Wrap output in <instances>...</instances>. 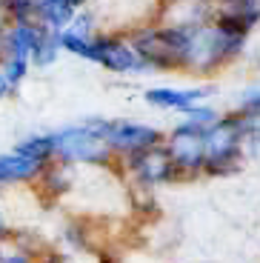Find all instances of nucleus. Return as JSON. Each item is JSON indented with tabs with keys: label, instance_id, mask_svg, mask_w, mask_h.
Listing matches in <instances>:
<instances>
[{
	"label": "nucleus",
	"instance_id": "f257e3e1",
	"mask_svg": "<svg viewBox=\"0 0 260 263\" xmlns=\"http://www.w3.org/2000/svg\"><path fill=\"white\" fill-rule=\"evenodd\" d=\"M249 40L220 23H206L189 32V54H186V74L197 80H209L215 74L232 69L237 60L246 58Z\"/></svg>",
	"mask_w": 260,
	"mask_h": 263
},
{
	"label": "nucleus",
	"instance_id": "f03ea898",
	"mask_svg": "<svg viewBox=\"0 0 260 263\" xmlns=\"http://www.w3.org/2000/svg\"><path fill=\"white\" fill-rule=\"evenodd\" d=\"M129 34L132 46L143 58L152 74H186V54H189V32L172 23L149 17L146 23L123 29Z\"/></svg>",
	"mask_w": 260,
	"mask_h": 263
},
{
	"label": "nucleus",
	"instance_id": "7ed1b4c3",
	"mask_svg": "<svg viewBox=\"0 0 260 263\" xmlns=\"http://www.w3.org/2000/svg\"><path fill=\"white\" fill-rule=\"evenodd\" d=\"M112 118L89 115L54 129V160L75 163L80 169H117V158L106 146L103 135Z\"/></svg>",
	"mask_w": 260,
	"mask_h": 263
},
{
	"label": "nucleus",
	"instance_id": "20e7f679",
	"mask_svg": "<svg viewBox=\"0 0 260 263\" xmlns=\"http://www.w3.org/2000/svg\"><path fill=\"white\" fill-rule=\"evenodd\" d=\"M206 140V169H203V178H217L226 180L234 178L237 172H243L246 166V132L243 123L234 112H223L217 123H212L203 135Z\"/></svg>",
	"mask_w": 260,
	"mask_h": 263
},
{
	"label": "nucleus",
	"instance_id": "39448f33",
	"mask_svg": "<svg viewBox=\"0 0 260 263\" xmlns=\"http://www.w3.org/2000/svg\"><path fill=\"white\" fill-rule=\"evenodd\" d=\"M117 175L123 178L126 186H140V189H152V192L163 189V186L183 183L166 143L149 146V149L137 152V155L117 160Z\"/></svg>",
	"mask_w": 260,
	"mask_h": 263
},
{
	"label": "nucleus",
	"instance_id": "423d86ee",
	"mask_svg": "<svg viewBox=\"0 0 260 263\" xmlns=\"http://www.w3.org/2000/svg\"><path fill=\"white\" fill-rule=\"evenodd\" d=\"M91 63L106 69L109 74L117 78H146L149 66L143 63V58L137 54V49L132 46V40L126 32H98L95 34V54Z\"/></svg>",
	"mask_w": 260,
	"mask_h": 263
},
{
	"label": "nucleus",
	"instance_id": "0eeeda50",
	"mask_svg": "<svg viewBox=\"0 0 260 263\" xmlns=\"http://www.w3.org/2000/svg\"><path fill=\"white\" fill-rule=\"evenodd\" d=\"M106 146L112 149L117 160L129 158V155H137V152L149 149V146H157L166 140V132L157 129V126L140 123V120H126V118H112L109 126H106L103 135Z\"/></svg>",
	"mask_w": 260,
	"mask_h": 263
},
{
	"label": "nucleus",
	"instance_id": "6e6552de",
	"mask_svg": "<svg viewBox=\"0 0 260 263\" xmlns=\"http://www.w3.org/2000/svg\"><path fill=\"white\" fill-rule=\"evenodd\" d=\"M203 135H206V132L183 129V126H177V123L166 132V140H163V143L169 149L183 183H186V180L203 178V169H206V140H203Z\"/></svg>",
	"mask_w": 260,
	"mask_h": 263
},
{
	"label": "nucleus",
	"instance_id": "1a4fd4ad",
	"mask_svg": "<svg viewBox=\"0 0 260 263\" xmlns=\"http://www.w3.org/2000/svg\"><path fill=\"white\" fill-rule=\"evenodd\" d=\"M217 92H220L217 83H209V80H200V83H192V86H149L143 92V103L157 109V112L180 115L189 106L212 100Z\"/></svg>",
	"mask_w": 260,
	"mask_h": 263
},
{
	"label": "nucleus",
	"instance_id": "9d476101",
	"mask_svg": "<svg viewBox=\"0 0 260 263\" xmlns=\"http://www.w3.org/2000/svg\"><path fill=\"white\" fill-rule=\"evenodd\" d=\"M152 17L192 32V29L215 20V0H160V6L152 12Z\"/></svg>",
	"mask_w": 260,
	"mask_h": 263
},
{
	"label": "nucleus",
	"instance_id": "9b49d317",
	"mask_svg": "<svg viewBox=\"0 0 260 263\" xmlns=\"http://www.w3.org/2000/svg\"><path fill=\"white\" fill-rule=\"evenodd\" d=\"M215 23L252 37L260 29V0H215Z\"/></svg>",
	"mask_w": 260,
	"mask_h": 263
},
{
	"label": "nucleus",
	"instance_id": "f8f14e48",
	"mask_svg": "<svg viewBox=\"0 0 260 263\" xmlns=\"http://www.w3.org/2000/svg\"><path fill=\"white\" fill-rule=\"evenodd\" d=\"M78 172H80V166H75V163L49 160L43 175H40V180L34 183V189H38L46 200H63V197L78 186Z\"/></svg>",
	"mask_w": 260,
	"mask_h": 263
},
{
	"label": "nucleus",
	"instance_id": "ddd939ff",
	"mask_svg": "<svg viewBox=\"0 0 260 263\" xmlns=\"http://www.w3.org/2000/svg\"><path fill=\"white\" fill-rule=\"evenodd\" d=\"M43 26L32 20H9L3 29V58L32 60V49L38 43Z\"/></svg>",
	"mask_w": 260,
	"mask_h": 263
},
{
	"label": "nucleus",
	"instance_id": "4468645a",
	"mask_svg": "<svg viewBox=\"0 0 260 263\" xmlns=\"http://www.w3.org/2000/svg\"><path fill=\"white\" fill-rule=\"evenodd\" d=\"M78 14L75 0H38V23L52 32H63Z\"/></svg>",
	"mask_w": 260,
	"mask_h": 263
},
{
	"label": "nucleus",
	"instance_id": "2eb2a0df",
	"mask_svg": "<svg viewBox=\"0 0 260 263\" xmlns=\"http://www.w3.org/2000/svg\"><path fill=\"white\" fill-rule=\"evenodd\" d=\"M12 149L23 152V155H29L34 160L49 163V160H54V132H32L26 138H20Z\"/></svg>",
	"mask_w": 260,
	"mask_h": 263
},
{
	"label": "nucleus",
	"instance_id": "dca6fc26",
	"mask_svg": "<svg viewBox=\"0 0 260 263\" xmlns=\"http://www.w3.org/2000/svg\"><path fill=\"white\" fill-rule=\"evenodd\" d=\"M60 54H63V49H60L58 32L43 29L38 43H34V49H32V66L34 69H49V66H54L60 60Z\"/></svg>",
	"mask_w": 260,
	"mask_h": 263
},
{
	"label": "nucleus",
	"instance_id": "f3484780",
	"mask_svg": "<svg viewBox=\"0 0 260 263\" xmlns=\"http://www.w3.org/2000/svg\"><path fill=\"white\" fill-rule=\"evenodd\" d=\"M223 115V109H217V106H212L206 100V103H197V106H189L186 112H180V120H177V126H183V129H195V132H206L212 123H217Z\"/></svg>",
	"mask_w": 260,
	"mask_h": 263
},
{
	"label": "nucleus",
	"instance_id": "a211bd4d",
	"mask_svg": "<svg viewBox=\"0 0 260 263\" xmlns=\"http://www.w3.org/2000/svg\"><path fill=\"white\" fill-rule=\"evenodd\" d=\"M229 112H237V115H257L260 112V83H249L243 89H237L232 98V106Z\"/></svg>",
	"mask_w": 260,
	"mask_h": 263
},
{
	"label": "nucleus",
	"instance_id": "6ab92c4d",
	"mask_svg": "<svg viewBox=\"0 0 260 263\" xmlns=\"http://www.w3.org/2000/svg\"><path fill=\"white\" fill-rule=\"evenodd\" d=\"M0 69H3V74H6L9 86L14 89V95H17V89L29 80V74L34 72L32 60H20V58H3L0 60Z\"/></svg>",
	"mask_w": 260,
	"mask_h": 263
},
{
	"label": "nucleus",
	"instance_id": "aec40b11",
	"mask_svg": "<svg viewBox=\"0 0 260 263\" xmlns=\"http://www.w3.org/2000/svg\"><path fill=\"white\" fill-rule=\"evenodd\" d=\"M66 29L80 34V37H95V34H98V17H95V12H91L89 6H83V9H78V14L72 17V23Z\"/></svg>",
	"mask_w": 260,
	"mask_h": 263
},
{
	"label": "nucleus",
	"instance_id": "412c9836",
	"mask_svg": "<svg viewBox=\"0 0 260 263\" xmlns=\"http://www.w3.org/2000/svg\"><path fill=\"white\" fill-rule=\"evenodd\" d=\"M9 20H32L38 23V0H9L6 3Z\"/></svg>",
	"mask_w": 260,
	"mask_h": 263
},
{
	"label": "nucleus",
	"instance_id": "4be33fe9",
	"mask_svg": "<svg viewBox=\"0 0 260 263\" xmlns=\"http://www.w3.org/2000/svg\"><path fill=\"white\" fill-rule=\"evenodd\" d=\"M0 263H38V255L17 246L14 240H6L0 243Z\"/></svg>",
	"mask_w": 260,
	"mask_h": 263
},
{
	"label": "nucleus",
	"instance_id": "5701e85b",
	"mask_svg": "<svg viewBox=\"0 0 260 263\" xmlns=\"http://www.w3.org/2000/svg\"><path fill=\"white\" fill-rule=\"evenodd\" d=\"M38 263H75V257L63 249H43V255L38 257Z\"/></svg>",
	"mask_w": 260,
	"mask_h": 263
},
{
	"label": "nucleus",
	"instance_id": "b1692460",
	"mask_svg": "<svg viewBox=\"0 0 260 263\" xmlns=\"http://www.w3.org/2000/svg\"><path fill=\"white\" fill-rule=\"evenodd\" d=\"M246 163H260V135H246Z\"/></svg>",
	"mask_w": 260,
	"mask_h": 263
},
{
	"label": "nucleus",
	"instance_id": "393cba45",
	"mask_svg": "<svg viewBox=\"0 0 260 263\" xmlns=\"http://www.w3.org/2000/svg\"><path fill=\"white\" fill-rule=\"evenodd\" d=\"M12 235H14V226H12V220H9V215H6V209H3V203H0V243L12 240Z\"/></svg>",
	"mask_w": 260,
	"mask_h": 263
},
{
	"label": "nucleus",
	"instance_id": "a878e982",
	"mask_svg": "<svg viewBox=\"0 0 260 263\" xmlns=\"http://www.w3.org/2000/svg\"><path fill=\"white\" fill-rule=\"evenodd\" d=\"M14 95V89L9 86V80H6V74H3V69H0V100H6V98H12Z\"/></svg>",
	"mask_w": 260,
	"mask_h": 263
},
{
	"label": "nucleus",
	"instance_id": "bb28decb",
	"mask_svg": "<svg viewBox=\"0 0 260 263\" xmlns=\"http://www.w3.org/2000/svg\"><path fill=\"white\" fill-rule=\"evenodd\" d=\"M9 17H6V9H3V3H0V26H6Z\"/></svg>",
	"mask_w": 260,
	"mask_h": 263
},
{
	"label": "nucleus",
	"instance_id": "cd10ccee",
	"mask_svg": "<svg viewBox=\"0 0 260 263\" xmlns=\"http://www.w3.org/2000/svg\"><path fill=\"white\" fill-rule=\"evenodd\" d=\"M3 29L6 26H0V60H3Z\"/></svg>",
	"mask_w": 260,
	"mask_h": 263
},
{
	"label": "nucleus",
	"instance_id": "c85d7f7f",
	"mask_svg": "<svg viewBox=\"0 0 260 263\" xmlns=\"http://www.w3.org/2000/svg\"><path fill=\"white\" fill-rule=\"evenodd\" d=\"M89 3H91V0H75V6H78V9H83V6H89Z\"/></svg>",
	"mask_w": 260,
	"mask_h": 263
}]
</instances>
